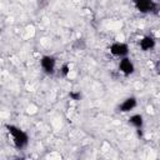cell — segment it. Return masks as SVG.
I'll return each instance as SVG.
<instances>
[{"label":"cell","mask_w":160,"mask_h":160,"mask_svg":"<svg viewBox=\"0 0 160 160\" xmlns=\"http://www.w3.org/2000/svg\"><path fill=\"white\" fill-rule=\"evenodd\" d=\"M41 66L46 72H52L55 68V59L51 56H44L41 59Z\"/></svg>","instance_id":"277c9868"},{"label":"cell","mask_w":160,"mask_h":160,"mask_svg":"<svg viewBox=\"0 0 160 160\" xmlns=\"http://www.w3.org/2000/svg\"><path fill=\"white\" fill-rule=\"evenodd\" d=\"M6 129L9 130V132L12 135V138H14V142H15V145L18 146V148H24V146H26V144H28V135L24 132V131H21L19 128H16V126H14V125H8L6 126Z\"/></svg>","instance_id":"6da1fadb"},{"label":"cell","mask_w":160,"mask_h":160,"mask_svg":"<svg viewBox=\"0 0 160 160\" xmlns=\"http://www.w3.org/2000/svg\"><path fill=\"white\" fill-rule=\"evenodd\" d=\"M155 45V40L151 38V36H145L141 41H140V46L142 50H149V49H152Z\"/></svg>","instance_id":"52a82bcc"},{"label":"cell","mask_w":160,"mask_h":160,"mask_svg":"<svg viewBox=\"0 0 160 160\" xmlns=\"http://www.w3.org/2000/svg\"><path fill=\"white\" fill-rule=\"evenodd\" d=\"M70 98L72 100H79L81 98V95H80V92H70Z\"/></svg>","instance_id":"9c48e42d"},{"label":"cell","mask_w":160,"mask_h":160,"mask_svg":"<svg viewBox=\"0 0 160 160\" xmlns=\"http://www.w3.org/2000/svg\"><path fill=\"white\" fill-rule=\"evenodd\" d=\"M135 6L141 12H149L156 9V5L152 0H135Z\"/></svg>","instance_id":"7a4b0ae2"},{"label":"cell","mask_w":160,"mask_h":160,"mask_svg":"<svg viewBox=\"0 0 160 160\" xmlns=\"http://www.w3.org/2000/svg\"><path fill=\"white\" fill-rule=\"evenodd\" d=\"M61 72H62V75H66L69 72V66L68 65H64L62 69H61Z\"/></svg>","instance_id":"30bf717a"},{"label":"cell","mask_w":160,"mask_h":160,"mask_svg":"<svg viewBox=\"0 0 160 160\" xmlns=\"http://www.w3.org/2000/svg\"><path fill=\"white\" fill-rule=\"evenodd\" d=\"M136 106V100H135V98H129V99H126L121 105H120V111H130V110H132Z\"/></svg>","instance_id":"8992f818"},{"label":"cell","mask_w":160,"mask_h":160,"mask_svg":"<svg viewBox=\"0 0 160 160\" xmlns=\"http://www.w3.org/2000/svg\"><path fill=\"white\" fill-rule=\"evenodd\" d=\"M130 122H131L134 126H136V128H141V126H142V116L139 115V114L132 115V116L130 118Z\"/></svg>","instance_id":"ba28073f"},{"label":"cell","mask_w":160,"mask_h":160,"mask_svg":"<svg viewBox=\"0 0 160 160\" xmlns=\"http://www.w3.org/2000/svg\"><path fill=\"white\" fill-rule=\"evenodd\" d=\"M110 51L115 56H125L128 54L129 49H128V45H125L122 42H116V44H112L111 45Z\"/></svg>","instance_id":"3957f363"},{"label":"cell","mask_w":160,"mask_h":160,"mask_svg":"<svg viewBox=\"0 0 160 160\" xmlns=\"http://www.w3.org/2000/svg\"><path fill=\"white\" fill-rule=\"evenodd\" d=\"M121 72H124L125 75H130L132 71H134V65L132 62L128 59V58H124L121 61H120V65H119Z\"/></svg>","instance_id":"5b68a950"}]
</instances>
